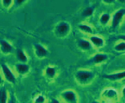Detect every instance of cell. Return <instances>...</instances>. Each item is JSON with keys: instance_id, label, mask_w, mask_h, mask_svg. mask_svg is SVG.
<instances>
[{"instance_id": "cell-1", "label": "cell", "mask_w": 125, "mask_h": 103, "mask_svg": "<svg viewBox=\"0 0 125 103\" xmlns=\"http://www.w3.org/2000/svg\"><path fill=\"white\" fill-rule=\"evenodd\" d=\"M96 77V75L91 70L88 69H80L75 73V80L80 85H88L90 84L92 81Z\"/></svg>"}, {"instance_id": "cell-2", "label": "cell", "mask_w": 125, "mask_h": 103, "mask_svg": "<svg viewBox=\"0 0 125 103\" xmlns=\"http://www.w3.org/2000/svg\"><path fill=\"white\" fill-rule=\"evenodd\" d=\"M72 27L68 22L67 21H60L55 24L54 28V34L56 37L59 39L64 38L71 32Z\"/></svg>"}, {"instance_id": "cell-3", "label": "cell", "mask_w": 125, "mask_h": 103, "mask_svg": "<svg viewBox=\"0 0 125 103\" xmlns=\"http://www.w3.org/2000/svg\"><path fill=\"white\" fill-rule=\"evenodd\" d=\"M0 71H1L2 77L4 78L6 81L12 84H16L17 80L16 76L15 75L11 67L7 63H1V65H0Z\"/></svg>"}, {"instance_id": "cell-4", "label": "cell", "mask_w": 125, "mask_h": 103, "mask_svg": "<svg viewBox=\"0 0 125 103\" xmlns=\"http://www.w3.org/2000/svg\"><path fill=\"white\" fill-rule=\"evenodd\" d=\"M61 99L65 103H78V95L73 89H66L60 93Z\"/></svg>"}, {"instance_id": "cell-5", "label": "cell", "mask_w": 125, "mask_h": 103, "mask_svg": "<svg viewBox=\"0 0 125 103\" xmlns=\"http://www.w3.org/2000/svg\"><path fill=\"white\" fill-rule=\"evenodd\" d=\"M32 47H33L34 54L37 59H45V58H46L48 56V54H49L48 50L41 43L35 42V43H33V45H32Z\"/></svg>"}, {"instance_id": "cell-6", "label": "cell", "mask_w": 125, "mask_h": 103, "mask_svg": "<svg viewBox=\"0 0 125 103\" xmlns=\"http://www.w3.org/2000/svg\"><path fill=\"white\" fill-rule=\"evenodd\" d=\"M124 16H125L124 8H120L115 12L113 16H111V25L114 29H116L119 25V24L123 21Z\"/></svg>"}, {"instance_id": "cell-7", "label": "cell", "mask_w": 125, "mask_h": 103, "mask_svg": "<svg viewBox=\"0 0 125 103\" xmlns=\"http://www.w3.org/2000/svg\"><path fill=\"white\" fill-rule=\"evenodd\" d=\"M108 59V54H105V53H98V54H96L94 56H92L89 60H87L86 63L89 65H97L106 62Z\"/></svg>"}, {"instance_id": "cell-8", "label": "cell", "mask_w": 125, "mask_h": 103, "mask_svg": "<svg viewBox=\"0 0 125 103\" xmlns=\"http://www.w3.org/2000/svg\"><path fill=\"white\" fill-rule=\"evenodd\" d=\"M14 47L10 41L6 39H0V52L4 55H8L14 53Z\"/></svg>"}, {"instance_id": "cell-9", "label": "cell", "mask_w": 125, "mask_h": 103, "mask_svg": "<svg viewBox=\"0 0 125 103\" xmlns=\"http://www.w3.org/2000/svg\"><path fill=\"white\" fill-rule=\"evenodd\" d=\"M102 95L105 99L108 100V101H116L119 97V94L117 90L115 89H111V88H108V89H104Z\"/></svg>"}, {"instance_id": "cell-10", "label": "cell", "mask_w": 125, "mask_h": 103, "mask_svg": "<svg viewBox=\"0 0 125 103\" xmlns=\"http://www.w3.org/2000/svg\"><path fill=\"white\" fill-rule=\"evenodd\" d=\"M15 71L20 76H25L30 72L31 67L28 63H22V62H18L15 65Z\"/></svg>"}, {"instance_id": "cell-11", "label": "cell", "mask_w": 125, "mask_h": 103, "mask_svg": "<svg viewBox=\"0 0 125 103\" xmlns=\"http://www.w3.org/2000/svg\"><path fill=\"white\" fill-rule=\"evenodd\" d=\"M102 77L106 80H111V81H117V80H123V79H125V70L124 71L119 72H115V73L103 75Z\"/></svg>"}, {"instance_id": "cell-12", "label": "cell", "mask_w": 125, "mask_h": 103, "mask_svg": "<svg viewBox=\"0 0 125 103\" xmlns=\"http://www.w3.org/2000/svg\"><path fill=\"white\" fill-rule=\"evenodd\" d=\"M89 41L91 42L92 46L96 48H101L105 45V41L102 37L97 36V35H91L89 37Z\"/></svg>"}, {"instance_id": "cell-13", "label": "cell", "mask_w": 125, "mask_h": 103, "mask_svg": "<svg viewBox=\"0 0 125 103\" xmlns=\"http://www.w3.org/2000/svg\"><path fill=\"white\" fill-rule=\"evenodd\" d=\"M76 45L78 46V48L80 50L83 51H90L92 49V44L91 42L89 41V40H85V39H83V38H81V39H78L76 41Z\"/></svg>"}, {"instance_id": "cell-14", "label": "cell", "mask_w": 125, "mask_h": 103, "mask_svg": "<svg viewBox=\"0 0 125 103\" xmlns=\"http://www.w3.org/2000/svg\"><path fill=\"white\" fill-rule=\"evenodd\" d=\"M16 59L19 61V62L28 63V62H29L28 55L26 54V53L22 49H16Z\"/></svg>"}, {"instance_id": "cell-15", "label": "cell", "mask_w": 125, "mask_h": 103, "mask_svg": "<svg viewBox=\"0 0 125 103\" xmlns=\"http://www.w3.org/2000/svg\"><path fill=\"white\" fill-rule=\"evenodd\" d=\"M44 76L48 79H54L57 76L56 67L53 66H47L44 70Z\"/></svg>"}, {"instance_id": "cell-16", "label": "cell", "mask_w": 125, "mask_h": 103, "mask_svg": "<svg viewBox=\"0 0 125 103\" xmlns=\"http://www.w3.org/2000/svg\"><path fill=\"white\" fill-rule=\"evenodd\" d=\"M9 93L7 92V89L3 86L0 87V103H7Z\"/></svg>"}, {"instance_id": "cell-17", "label": "cell", "mask_w": 125, "mask_h": 103, "mask_svg": "<svg viewBox=\"0 0 125 103\" xmlns=\"http://www.w3.org/2000/svg\"><path fill=\"white\" fill-rule=\"evenodd\" d=\"M78 29L81 32H83L84 33H88V34H92L94 32V29L90 25L87 24H78Z\"/></svg>"}, {"instance_id": "cell-18", "label": "cell", "mask_w": 125, "mask_h": 103, "mask_svg": "<svg viewBox=\"0 0 125 103\" xmlns=\"http://www.w3.org/2000/svg\"><path fill=\"white\" fill-rule=\"evenodd\" d=\"M95 10V7L94 6H89L85 7L83 11H82L81 16L84 17V18H87V17H90L91 16H93L94 12Z\"/></svg>"}, {"instance_id": "cell-19", "label": "cell", "mask_w": 125, "mask_h": 103, "mask_svg": "<svg viewBox=\"0 0 125 103\" xmlns=\"http://www.w3.org/2000/svg\"><path fill=\"white\" fill-rule=\"evenodd\" d=\"M110 21H111V15L108 13H103L100 16L99 22L102 26H106V24L109 23Z\"/></svg>"}, {"instance_id": "cell-20", "label": "cell", "mask_w": 125, "mask_h": 103, "mask_svg": "<svg viewBox=\"0 0 125 103\" xmlns=\"http://www.w3.org/2000/svg\"><path fill=\"white\" fill-rule=\"evenodd\" d=\"M114 48L117 52H125V41H122L121 42L117 43Z\"/></svg>"}, {"instance_id": "cell-21", "label": "cell", "mask_w": 125, "mask_h": 103, "mask_svg": "<svg viewBox=\"0 0 125 103\" xmlns=\"http://www.w3.org/2000/svg\"><path fill=\"white\" fill-rule=\"evenodd\" d=\"M2 6L6 9H9L14 5V0H1Z\"/></svg>"}, {"instance_id": "cell-22", "label": "cell", "mask_w": 125, "mask_h": 103, "mask_svg": "<svg viewBox=\"0 0 125 103\" xmlns=\"http://www.w3.org/2000/svg\"><path fill=\"white\" fill-rule=\"evenodd\" d=\"M33 103H46V98L44 95H37L33 100Z\"/></svg>"}, {"instance_id": "cell-23", "label": "cell", "mask_w": 125, "mask_h": 103, "mask_svg": "<svg viewBox=\"0 0 125 103\" xmlns=\"http://www.w3.org/2000/svg\"><path fill=\"white\" fill-rule=\"evenodd\" d=\"M27 1L29 0H14V6L16 7H21V5H23L24 3H25Z\"/></svg>"}, {"instance_id": "cell-24", "label": "cell", "mask_w": 125, "mask_h": 103, "mask_svg": "<svg viewBox=\"0 0 125 103\" xmlns=\"http://www.w3.org/2000/svg\"><path fill=\"white\" fill-rule=\"evenodd\" d=\"M7 103H16V99L14 97V95L12 93H9L8 100H7Z\"/></svg>"}, {"instance_id": "cell-25", "label": "cell", "mask_w": 125, "mask_h": 103, "mask_svg": "<svg viewBox=\"0 0 125 103\" xmlns=\"http://www.w3.org/2000/svg\"><path fill=\"white\" fill-rule=\"evenodd\" d=\"M104 3L106 4H109V5H112V4H115L116 2V0H102Z\"/></svg>"}, {"instance_id": "cell-26", "label": "cell", "mask_w": 125, "mask_h": 103, "mask_svg": "<svg viewBox=\"0 0 125 103\" xmlns=\"http://www.w3.org/2000/svg\"><path fill=\"white\" fill-rule=\"evenodd\" d=\"M117 38H118V39H120V40H122V41H125V34L119 35V36H117Z\"/></svg>"}, {"instance_id": "cell-27", "label": "cell", "mask_w": 125, "mask_h": 103, "mask_svg": "<svg viewBox=\"0 0 125 103\" xmlns=\"http://www.w3.org/2000/svg\"><path fill=\"white\" fill-rule=\"evenodd\" d=\"M2 80H3V77H2V73H1V71H0V85L2 84Z\"/></svg>"}, {"instance_id": "cell-28", "label": "cell", "mask_w": 125, "mask_h": 103, "mask_svg": "<svg viewBox=\"0 0 125 103\" xmlns=\"http://www.w3.org/2000/svg\"><path fill=\"white\" fill-rule=\"evenodd\" d=\"M122 96L124 97V98H125V86L122 89Z\"/></svg>"}, {"instance_id": "cell-29", "label": "cell", "mask_w": 125, "mask_h": 103, "mask_svg": "<svg viewBox=\"0 0 125 103\" xmlns=\"http://www.w3.org/2000/svg\"><path fill=\"white\" fill-rule=\"evenodd\" d=\"M51 103H60V102L58 101L57 99H52L51 100Z\"/></svg>"}, {"instance_id": "cell-30", "label": "cell", "mask_w": 125, "mask_h": 103, "mask_svg": "<svg viewBox=\"0 0 125 103\" xmlns=\"http://www.w3.org/2000/svg\"><path fill=\"white\" fill-rule=\"evenodd\" d=\"M116 1H118L119 2H125V0H116Z\"/></svg>"}, {"instance_id": "cell-31", "label": "cell", "mask_w": 125, "mask_h": 103, "mask_svg": "<svg viewBox=\"0 0 125 103\" xmlns=\"http://www.w3.org/2000/svg\"><path fill=\"white\" fill-rule=\"evenodd\" d=\"M92 103H100V102H97V101H94V102H93Z\"/></svg>"}]
</instances>
